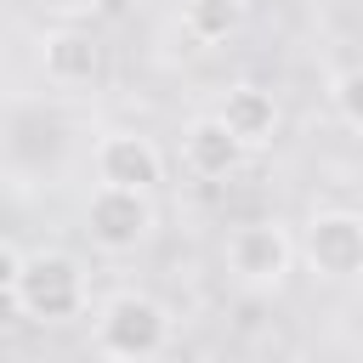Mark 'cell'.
I'll use <instances>...</instances> for the list:
<instances>
[{"mask_svg":"<svg viewBox=\"0 0 363 363\" xmlns=\"http://www.w3.org/2000/svg\"><path fill=\"white\" fill-rule=\"evenodd\" d=\"M6 301L28 323H68V318L91 312V284H85V267L68 250H28L17 261V278H11Z\"/></svg>","mask_w":363,"mask_h":363,"instance_id":"6da1fadb","label":"cell"},{"mask_svg":"<svg viewBox=\"0 0 363 363\" xmlns=\"http://www.w3.org/2000/svg\"><path fill=\"white\" fill-rule=\"evenodd\" d=\"M164 346H170V312L147 289H113L91 312V352L96 357L142 363V357H159Z\"/></svg>","mask_w":363,"mask_h":363,"instance_id":"7a4b0ae2","label":"cell"},{"mask_svg":"<svg viewBox=\"0 0 363 363\" xmlns=\"http://www.w3.org/2000/svg\"><path fill=\"white\" fill-rule=\"evenodd\" d=\"M159 227V204L153 193H136V187H108V182H91V199H85V233L102 255H130L153 238Z\"/></svg>","mask_w":363,"mask_h":363,"instance_id":"3957f363","label":"cell"},{"mask_svg":"<svg viewBox=\"0 0 363 363\" xmlns=\"http://www.w3.org/2000/svg\"><path fill=\"white\" fill-rule=\"evenodd\" d=\"M221 261H227V278L244 284V289H278L295 267V233L272 216L261 221H238L221 244Z\"/></svg>","mask_w":363,"mask_h":363,"instance_id":"277c9868","label":"cell"},{"mask_svg":"<svg viewBox=\"0 0 363 363\" xmlns=\"http://www.w3.org/2000/svg\"><path fill=\"white\" fill-rule=\"evenodd\" d=\"M295 255H306V267L329 284H352L363 278V210H318L306 221V233L295 238Z\"/></svg>","mask_w":363,"mask_h":363,"instance_id":"5b68a950","label":"cell"},{"mask_svg":"<svg viewBox=\"0 0 363 363\" xmlns=\"http://www.w3.org/2000/svg\"><path fill=\"white\" fill-rule=\"evenodd\" d=\"M40 68H45V85L57 91H91L108 74V51L85 23H57L40 34Z\"/></svg>","mask_w":363,"mask_h":363,"instance_id":"8992f818","label":"cell"},{"mask_svg":"<svg viewBox=\"0 0 363 363\" xmlns=\"http://www.w3.org/2000/svg\"><path fill=\"white\" fill-rule=\"evenodd\" d=\"M91 176L108 182V187H136V193H153L164 182V153L153 136L142 130H102L91 142Z\"/></svg>","mask_w":363,"mask_h":363,"instance_id":"52a82bcc","label":"cell"},{"mask_svg":"<svg viewBox=\"0 0 363 363\" xmlns=\"http://www.w3.org/2000/svg\"><path fill=\"white\" fill-rule=\"evenodd\" d=\"M244 159H250V147L227 130V119H221L216 108H204V113L187 119V130H182V164H187L199 182H227Z\"/></svg>","mask_w":363,"mask_h":363,"instance_id":"ba28073f","label":"cell"},{"mask_svg":"<svg viewBox=\"0 0 363 363\" xmlns=\"http://www.w3.org/2000/svg\"><path fill=\"white\" fill-rule=\"evenodd\" d=\"M216 113L227 119V130H233L250 153H261V147L278 136V102H272V91H267V85H255V79L227 85V96L216 102Z\"/></svg>","mask_w":363,"mask_h":363,"instance_id":"9c48e42d","label":"cell"},{"mask_svg":"<svg viewBox=\"0 0 363 363\" xmlns=\"http://www.w3.org/2000/svg\"><path fill=\"white\" fill-rule=\"evenodd\" d=\"M244 23H250V0H182L176 11V28L193 40V51L227 45Z\"/></svg>","mask_w":363,"mask_h":363,"instance_id":"30bf717a","label":"cell"},{"mask_svg":"<svg viewBox=\"0 0 363 363\" xmlns=\"http://www.w3.org/2000/svg\"><path fill=\"white\" fill-rule=\"evenodd\" d=\"M329 108H335L352 130H363V57H357V62H340V68L329 74Z\"/></svg>","mask_w":363,"mask_h":363,"instance_id":"8fae6325","label":"cell"},{"mask_svg":"<svg viewBox=\"0 0 363 363\" xmlns=\"http://www.w3.org/2000/svg\"><path fill=\"white\" fill-rule=\"evenodd\" d=\"M40 6H45L57 23H85V17H91L102 0H40Z\"/></svg>","mask_w":363,"mask_h":363,"instance_id":"7c38bea8","label":"cell"},{"mask_svg":"<svg viewBox=\"0 0 363 363\" xmlns=\"http://www.w3.org/2000/svg\"><path fill=\"white\" fill-rule=\"evenodd\" d=\"M17 261H23V250L0 238V295H11V278H17Z\"/></svg>","mask_w":363,"mask_h":363,"instance_id":"4fadbf2b","label":"cell"}]
</instances>
